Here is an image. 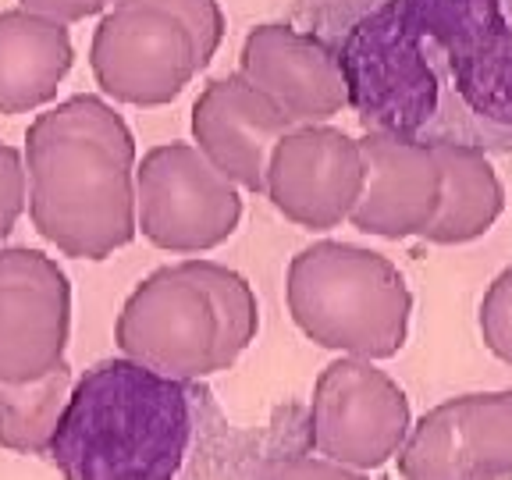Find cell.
Here are the masks:
<instances>
[{"label": "cell", "instance_id": "5bb4252c", "mask_svg": "<svg viewBox=\"0 0 512 480\" xmlns=\"http://www.w3.org/2000/svg\"><path fill=\"white\" fill-rule=\"evenodd\" d=\"M75 61L68 25L29 8L0 11V114L47 107Z\"/></svg>", "mask_w": 512, "mask_h": 480}, {"label": "cell", "instance_id": "9a60e30c", "mask_svg": "<svg viewBox=\"0 0 512 480\" xmlns=\"http://www.w3.org/2000/svg\"><path fill=\"white\" fill-rule=\"evenodd\" d=\"M441 160V210L420 239L434 246H463L488 235L505 210V185L480 146L434 143Z\"/></svg>", "mask_w": 512, "mask_h": 480}, {"label": "cell", "instance_id": "2e32d148", "mask_svg": "<svg viewBox=\"0 0 512 480\" xmlns=\"http://www.w3.org/2000/svg\"><path fill=\"white\" fill-rule=\"evenodd\" d=\"M72 367L61 363L47 377L25 384H0V448L40 456L50 452L68 399H72Z\"/></svg>", "mask_w": 512, "mask_h": 480}, {"label": "cell", "instance_id": "7402d4cb", "mask_svg": "<svg viewBox=\"0 0 512 480\" xmlns=\"http://www.w3.org/2000/svg\"><path fill=\"white\" fill-rule=\"evenodd\" d=\"M111 4L114 0H18V8H29V11H36V15H47L64 25H75V22H86V18L104 15Z\"/></svg>", "mask_w": 512, "mask_h": 480}, {"label": "cell", "instance_id": "603a6c76", "mask_svg": "<svg viewBox=\"0 0 512 480\" xmlns=\"http://www.w3.org/2000/svg\"><path fill=\"white\" fill-rule=\"evenodd\" d=\"M114 4H118V0H114Z\"/></svg>", "mask_w": 512, "mask_h": 480}, {"label": "cell", "instance_id": "5b68a950", "mask_svg": "<svg viewBox=\"0 0 512 480\" xmlns=\"http://www.w3.org/2000/svg\"><path fill=\"white\" fill-rule=\"evenodd\" d=\"M139 232L164 253L196 256L217 249L242 221V189L196 143H160L136 171Z\"/></svg>", "mask_w": 512, "mask_h": 480}, {"label": "cell", "instance_id": "277c9868", "mask_svg": "<svg viewBox=\"0 0 512 480\" xmlns=\"http://www.w3.org/2000/svg\"><path fill=\"white\" fill-rule=\"evenodd\" d=\"M121 356L171 381L221 374V313L189 260L160 267L125 299L114 324Z\"/></svg>", "mask_w": 512, "mask_h": 480}, {"label": "cell", "instance_id": "ffe728a7", "mask_svg": "<svg viewBox=\"0 0 512 480\" xmlns=\"http://www.w3.org/2000/svg\"><path fill=\"white\" fill-rule=\"evenodd\" d=\"M29 207V168L25 150L0 143V242L15 232L18 217Z\"/></svg>", "mask_w": 512, "mask_h": 480}, {"label": "cell", "instance_id": "ac0fdd59", "mask_svg": "<svg viewBox=\"0 0 512 480\" xmlns=\"http://www.w3.org/2000/svg\"><path fill=\"white\" fill-rule=\"evenodd\" d=\"M477 324L491 356L512 367V264L502 274H495V281L488 285L480 299Z\"/></svg>", "mask_w": 512, "mask_h": 480}, {"label": "cell", "instance_id": "8992f818", "mask_svg": "<svg viewBox=\"0 0 512 480\" xmlns=\"http://www.w3.org/2000/svg\"><path fill=\"white\" fill-rule=\"evenodd\" d=\"M310 445L352 470H381L413 431L409 395L374 360L338 356L320 370L310 399Z\"/></svg>", "mask_w": 512, "mask_h": 480}, {"label": "cell", "instance_id": "3957f363", "mask_svg": "<svg viewBox=\"0 0 512 480\" xmlns=\"http://www.w3.org/2000/svg\"><path fill=\"white\" fill-rule=\"evenodd\" d=\"M288 313L320 349L363 360H392L409 338L413 292L384 253L352 242L299 249L285 278Z\"/></svg>", "mask_w": 512, "mask_h": 480}, {"label": "cell", "instance_id": "8fae6325", "mask_svg": "<svg viewBox=\"0 0 512 480\" xmlns=\"http://www.w3.org/2000/svg\"><path fill=\"white\" fill-rule=\"evenodd\" d=\"M239 75L292 125H328L349 104V82L335 50L292 25H256L242 40Z\"/></svg>", "mask_w": 512, "mask_h": 480}, {"label": "cell", "instance_id": "7c38bea8", "mask_svg": "<svg viewBox=\"0 0 512 480\" xmlns=\"http://www.w3.org/2000/svg\"><path fill=\"white\" fill-rule=\"evenodd\" d=\"M360 143L367 182L349 224L363 235L392 242L424 235L438 217L445 189L434 143L399 132H370Z\"/></svg>", "mask_w": 512, "mask_h": 480}, {"label": "cell", "instance_id": "e0dca14e", "mask_svg": "<svg viewBox=\"0 0 512 480\" xmlns=\"http://www.w3.org/2000/svg\"><path fill=\"white\" fill-rule=\"evenodd\" d=\"M192 271L203 285L210 288V296L221 313V349H224V367H235L242 352L256 342L260 331V303L249 281L232 267L217 264V260H203V256H189Z\"/></svg>", "mask_w": 512, "mask_h": 480}, {"label": "cell", "instance_id": "9c48e42d", "mask_svg": "<svg viewBox=\"0 0 512 480\" xmlns=\"http://www.w3.org/2000/svg\"><path fill=\"white\" fill-rule=\"evenodd\" d=\"M395 459L402 480H512V392L438 402Z\"/></svg>", "mask_w": 512, "mask_h": 480}, {"label": "cell", "instance_id": "d6986e66", "mask_svg": "<svg viewBox=\"0 0 512 480\" xmlns=\"http://www.w3.org/2000/svg\"><path fill=\"white\" fill-rule=\"evenodd\" d=\"M153 4L168 8L171 15L189 29L192 43H196V54H200V68H207L224 40L221 4H217V0H153Z\"/></svg>", "mask_w": 512, "mask_h": 480}, {"label": "cell", "instance_id": "7a4b0ae2", "mask_svg": "<svg viewBox=\"0 0 512 480\" xmlns=\"http://www.w3.org/2000/svg\"><path fill=\"white\" fill-rule=\"evenodd\" d=\"M189 438L185 381L121 356L72 388L47 456L64 480H175Z\"/></svg>", "mask_w": 512, "mask_h": 480}, {"label": "cell", "instance_id": "4fadbf2b", "mask_svg": "<svg viewBox=\"0 0 512 480\" xmlns=\"http://www.w3.org/2000/svg\"><path fill=\"white\" fill-rule=\"evenodd\" d=\"M292 121L239 72L207 82L192 104V143L246 192H267V168Z\"/></svg>", "mask_w": 512, "mask_h": 480}, {"label": "cell", "instance_id": "6da1fadb", "mask_svg": "<svg viewBox=\"0 0 512 480\" xmlns=\"http://www.w3.org/2000/svg\"><path fill=\"white\" fill-rule=\"evenodd\" d=\"M32 228L64 256L107 260L139 235L132 128L104 96L79 93L25 132Z\"/></svg>", "mask_w": 512, "mask_h": 480}, {"label": "cell", "instance_id": "52a82bcc", "mask_svg": "<svg viewBox=\"0 0 512 480\" xmlns=\"http://www.w3.org/2000/svg\"><path fill=\"white\" fill-rule=\"evenodd\" d=\"M89 68L104 96L128 107L171 104L203 72L189 29L153 0H118L100 15Z\"/></svg>", "mask_w": 512, "mask_h": 480}, {"label": "cell", "instance_id": "ba28073f", "mask_svg": "<svg viewBox=\"0 0 512 480\" xmlns=\"http://www.w3.org/2000/svg\"><path fill=\"white\" fill-rule=\"evenodd\" d=\"M72 338V285L54 256L0 249V384L47 377Z\"/></svg>", "mask_w": 512, "mask_h": 480}, {"label": "cell", "instance_id": "30bf717a", "mask_svg": "<svg viewBox=\"0 0 512 480\" xmlns=\"http://www.w3.org/2000/svg\"><path fill=\"white\" fill-rule=\"evenodd\" d=\"M367 182L363 143L335 125H296L267 168V200L299 228L331 232L349 221Z\"/></svg>", "mask_w": 512, "mask_h": 480}, {"label": "cell", "instance_id": "44dd1931", "mask_svg": "<svg viewBox=\"0 0 512 480\" xmlns=\"http://www.w3.org/2000/svg\"><path fill=\"white\" fill-rule=\"evenodd\" d=\"M256 480H370L363 470H352L324 456H285L271 459Z\"/></svg>", "mask_w": 512, "mask_h": 480}]
</instances>
